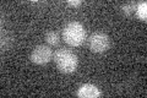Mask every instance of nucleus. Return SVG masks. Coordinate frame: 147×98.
I'll list each match as a JSON object with an SVG mask.
<instances>
[{
	"mask_svg": "<svg viewBox=\"0 0 147 98\" xmlns=\"http://www.w3.org/2000/svg\"><path fill=\"white\" fill-rule=\"evenodd\" d=\"M64 42L70 47H80L86 39V30L80 22H69L63 30Z\"/></svg>",
	"mask_w": 147,
	"mask_h": 98,
	"instance_id": "obj_1",
	"label": "nucleus"
},
{
	"mask_svg": "<svg viewBox=\"0 0 147 98\" xmlns=\"http://www.w3.org/2000/svg\"><path fill=\"white\" fill-rule=\"evenodd\" d=\"M54 62L59 71L63 74H72L76 71L79 60L77 57L69 49H58L54 53Z\"/></svg>",
	"mask_w": 147,
	"mask_h": 98,
	"instance_id": "obj_2",
	"label": "nucleus"
},
{
	"mask_svg": "<svg viewBox=\"0 0 147 98\" xmlns=\"http://www.w3.org/2000/svg\"><path fill=\"white\" fill-rule=\"evenodd\" d=\"M54 58V53L50 47L40 44L37 45L31 53V62L36 65H44L52 62Z\"/></svg>",
	"mask_w": 147,
	"mask_h": 98,
	"instance_id": "obj_3",
	"label": "nucleus"
},
{
	"mask_svg": "<svg viewBox=\"0 0 147 98\" xmlns=\"http://www.w3.org/2000/svg\"><path fill=\"white\" fill-rule=\"evenodd\" d=\"M110 47L109 37L103 32H96L90 37V49L93 53H104Z\"/></svg>",
	"mask_w": 147,
	"mask_h": 98,
	"instance_id": "obj_4",
	"label": "nucleus"
},
{
	"mask_svg": "<svg viewBox=\"0 0 147 98\" xmlns=\"http://www.w3.org/2000/svg\"><path fill=\"white\" fill-rule=\"evenodd\" d=\"M76 96L80 98H97L102 96V92L97 86L91 85V83H85L77 90Z\"/></svg>",
	"mask_w": 147,
	"mask_h": 98,
	"instance_id": "obj_5",
	"label": "nucleus"
},
{
	"mask_svg": "<svg viewBox=\"0 0 147 98\" xmlns=\"http://www.w3.org/2000/svg\"><path fill=\"white\" fill-rule=\"evenodd\" d=\"M136 15H137V17L140 18L141 21H144V22H146L147 20V3L146 1H141V3H139L136 5Z\"/></svg>",
	"mask_w": 147,
	"mask_h": 98,
	"instance_id": "obj_6",
	"label": "nucleus"
},
{
	"mask_svg": "<svg viewBox=\"0 0 147 98\" xmlns=\"http://www.w3.org/2000/svg\"><path fill=\"white\" fill-rule=\"evenodd\" d=\"M45 41H47V43L50 45V47H58L60 44V37H59L58 32H48L47 34H45Z\"/></svg>",
	"mask_w": 147,
	"mask_h": 98,
	"instance_id": "obj_7",
	"label": "nucleus"
},
{
	"mask_svg": "<svg viewBox=\"0 0 147 98\" xmlns=\"http://www.w3.org/2000/svg\"><path fill=\"white\" fill-rule=\"evenodd\" d=\"M120 10H121L123 14H125L126 16H130L131 14L136 10V4H135L134 1L127 3V4H125V5H123V6L120 7Z\"/></svg>",
	"mask_w": 147,
	"mask_h": 98,
	"instance_id": "obj_8",
	"label": "nucleus"
},
{
	"mask_svg": "<svg viewBox=\"0 0 147 98\" xmlns=\"http://www.w3.org/2000/svg\"><path fill=\"white\" fill-rule=\"evenodd\" d=\"M81 4H82L81 0H69L67 1V5L71 7H77V6H80Z\"/></svg>",
	"mask_w": 147,
	"mask_h": 98,
	"instance_id": "obj_9",
	"label": "nucleus"
}]
</instances>
